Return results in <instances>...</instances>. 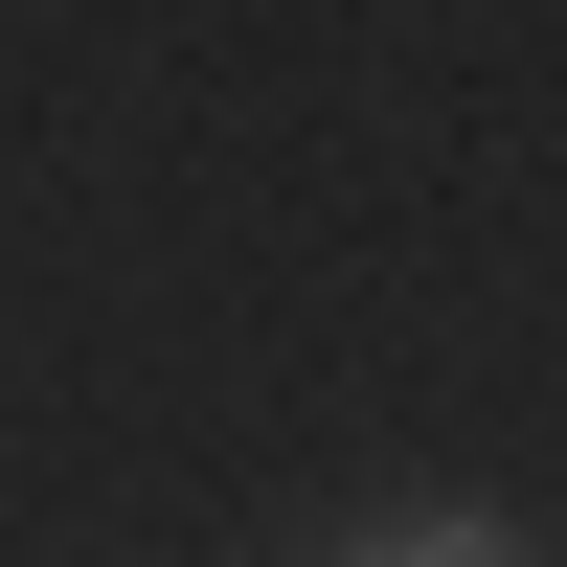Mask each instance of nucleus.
<instances>
[{
	"label": "nucleus",
	"mask_w": 567,
	"mask_h": 567,
	"mask_svg": "<svg viewBox=\"0 0 567 567\" xmlns=\"http://www.w3.org/2000/svg\"><path fill=\"white\" fill-rule=\"evenodd\" d=\"M363 567H523L499 523H409V545H363Z\"/></svg>",
	"instance_id": "obj_1"
}]
</instances>
